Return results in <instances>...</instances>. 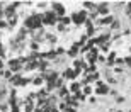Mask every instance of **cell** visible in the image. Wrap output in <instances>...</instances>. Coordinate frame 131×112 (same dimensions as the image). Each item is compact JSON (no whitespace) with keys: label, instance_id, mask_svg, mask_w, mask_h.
Wrapping results in <instances>:
<instances>
[{"label":"cell","instance_id":"ffe728a7","mask_svg":"<svg viewBox=\"0 0 131 112\" xmlns=\"http://www.w3.org/2000/svg\"><path fill=\"white\" fill-rule=\"evenodd\" d=\"M5 54V49H4V46H2V44H0V58H2V56H4Z\"/></svg>","mask_w":131,"mask_h":112},{"label":"cell","instance_id":"7402d4cb","mask_svg":"<svg viewBox=\"0 0 131 112\" xmlns=\"http://www.w3.org/2000/svg\"><path fill=\"white\" fill-rule=\"evenodd\" d=\"M0 70H4V63H2V59H0Z\"/></svg>","mask_w":131,"mask_h":112},{"label":"cell","instance_id":"2e32d148","mask_svg":"<svg viewBox=\"0 0 131 112\" xmlns=\"http://www.w3.org/2000/svg\"><path fill=\"white\" fill-rule=\"evenodd\" d=\"M32 109H34V104L31 102V104H27V107H26V112H31Z\"/></svg>","mask_w":131,"mask_h":112},{"label":"cell","instance_id":"ba28073f","mask_svg":"<svg viewBox=\"0 0 131 112\" xmlns=\"http://www.w3.org/2000/svg\"><path fill=\"white\" fill-rule=\"evenodd\" d=\"M97 93H101V95L107 93V87H106V85H101V88H97Z\"/></svg>","mask_w":131,"mask_h":112},{"label":"cell","instance_id":"44dd1931","mask_svg":"<svg viewBox=\"0 0 131 112\" xmlns=\"http://www.w3.org/2000/svg\"><path fill=\"white\" fill-rule=\"evenodd\" d=\"M63 53H65L63 48H58V49H56V54H63Z\"/></svg>","mask_w":131,"mask_h":112},{"label":"cell","instance_id":"30bf717a","mask_svg":"<svg viewBox=\"0 0 131 112\" xmlns=\"http://www.w3.org/2000/svg\"><path fill=\"white\" fill-rule=\"evenodd\" d=\"M0 75L5 77V78H10V77H12V71H10V70H7V71H0Z\"/></svg>","mask_w":131,"mask_h":112},{"label":"cell","instance_id":"5bb4252c","mask_svg":"<svg viewBox=\"0 0 131 112\" xmlns=\"http://www.w3.org/2000/svg\"><path fill=\"white\" fill-rule=\"evenodd\" d=\"M46 66H48V63H46V61H41L38 68H41V70H46Z\"/></svg>","mask_w":131,"mask_h":112},{"label":"cell","instance_id":"ac0fdd59","mask_svg":"<svg viewBox=\"0 0 131 112\" xmlns=\"http://www.w3.org/2000/svg\"><path fill=\"white\" fill-rule=\"evenodd\" d=\"M83 5H85L87 9H95V5H94V4H90V2H87V4H83Z\"/></svg>","mask_w":131,"mask_h":112},{"label":"cell","instance_id":"8992f818","mask_svg":"<svg viewBox=\"0 0 131 112\" xmlns=\"http://www.w3.org/2000/svg\"><path fill=\"white\" fill-rule=\"evenodd\" d=\"M109 10H107V4H101L97 7V14H101V15H106Z\"/></svg>","mask_w":131,"mask_h":112},{"label":"cell","instance_id":"d6986e66","mask_svg":"<svg viewBox=\"0 0 131 112\" xmlns=\"http://www.w3.org/2000/svg\"><path fill=\"white\" fill-rule=\"evenodd\" d=\"M7 110V105L5 104H0V112H5Z\"/></svg>","mask_w":131,"mask_h":112},{"label":"cell","instance_id":"5b68a950","mask_svg":"<svg viewBox=\"0 0 131 112\" xmlns=\"http://www.w3.org/2000/svg\"><path fill=\"white\" fill-rule=\"evenodd\" d=\"M22 59H12V61H10L9 63V68H10V71H15V70H17V71H19V70H22Z\"/></svg>","mask_w":131,"mask_h":112},{"label":"cell","instance_id":"e0dca14e","mask_svg":"<svg viewBox=\"0 0 131 112\" xmlns=\"http://www.w3.org/2000/svg\"><path fill=\"white\" fill-rule=\"evenodd\" d=\"M7 97V90H0V100Z\"/></svg>","mask_w":131,"mask_h":112},{"label":"cell","instance_id":"4fadbf2b","mask_svg":"<svg viewBox=\"0 0 131 112\" xmlns=\"http://www.w3.org/2000/svg\"><path fill=\"white\" fill-rule=\"evenodd\" d=\"M67 93H68V90H67V88H60V90H58V95H61V97H65Z\"/></svg>","mask_w":131,"mask_h":112},{"label":"cell","instance_id":"9c48e42d","mask_svg":"<svg viewBox=\"0 0 131 112\" xmlns=\"http://www.w3.org/2000/svg\"><path fill=\"white\" fill-rule=\"evenodd\" d=\"M68 56H77V46L70 48V51H68Z\"/></svg>","mask_w":131,"mask_h":112},{"label":"cell","instance_id":"3957f363","mask_svg":"<svg viewBox=\"0 0 131 112\" xmlns=\"http://www.w3.org/2000/svg\"><path fill=\"white\" fill-rule=\"evenodd\" d=\"M15 7H19V4H12V5H9V7H5V9H4V15H5V17H9V19L17 17V15H15Z\"/></svg>","mask_w":131,"mask_h":112},{"label":"cell","instance_id":"6da1fadb","mask_svg":"<svg viewBox=\"0 0 131 112\" xmlns=\"http://www.w3.org/2000/svg\"><path fill=\"white\" fill-rule=\"evenodd\" d=\"M41 24H43V17H41V15H38V14H32L31 17H27V19H26V27H27V29H31V31L39 29V27H41Z\"/></svg>","mask_w":131,"mask_h":112},{"label":"cell","instance_id":"9a60e30c","mask_svg":"<svg viewBox=\"0 0 131 112\" xmlns=\"http://www.w3.org/2000/svg\"><path fill=\"white\" fill-rule=\"evenodd\" d=\"M46 41H49V43H54V36H53V34H48V36H46Z\"/></svg>","mask_w":131,"mask_h":112},{"label":"cell","instance_id":"277c9868","mask_svg":"<svg viewBox=\"0 0 131 112\" xmlns=\"http://www.w3.org/2000/svg\"><path fill=\"white\" fill-rule=\"evenodd\" d=\"M51 7H53V12L58 15V19H61V15L65 14L63 5H61V4H56V2H53V4H51Z\"/></svg>","mask_w":131,"mask_h":112},{"label":"cell","instance_id":"7c38bea8","mask_svg":"<svg viewBox=\"0 0 131 112\" xmlns=\"http://www.w3.org/2000/svg\"><path fill=\"white\" fill-rule=\"evenodd\" d=\"M32 83H34V85H41V83H43V80H41V77H36L32 80Z\"/></svg>","mask_w":131,"mask_h":112},{"label":"cell","instance_id":"52a82bcc","mask_svg":"<svg viewBox=\"0 0 131 112\" xmlns=\"http://www.w3.org/2000/svg\"><path fill=\"white\" fill-rule=\"evenodd\" d=\"M75 71H72V70H67V71H65V77L68 78V80H73V77H75Z\"/></svg>","mask_w":131,"mask_h":112},{"label":"cell","instance_id":"8fae6325","mask_svg":"<svg viewBox=\"0 0 131 112\" xmlns=\"http://www.w3.org/2000/svg\"><path fill=\"white\" fill-rule=\"evenodd\" d=\"M7 24H9V22H7L5 19H0V29H5V27H7Z\"/></svg>","mask_w":131,"mask_h":112},{"label":"cell","instance_id":"7a4b0ae2","mask_svg":"<svg viewBox=\"0 0 131 112\" xmlns=\"http://www.w3.org/2000/svg\"><path fill=\"white\" fill-rule=\"evenodd\" d=\"M56 20L58 19H56V14H54L53 10H48V12L43 15V24H54Z\"/></svg>","mask_w":131,"mask_h":112}]
</instances>
